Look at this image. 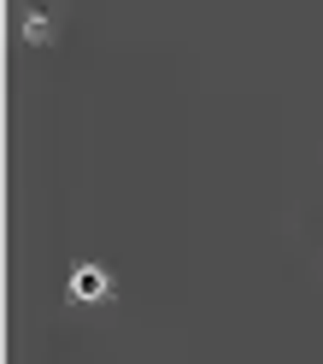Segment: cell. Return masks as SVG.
Segmentation results:
<instances>
[{
  "label": "cell",
  "mask_w": 323,
  "mask_h": 364,
  "mask_svg": "<svg viewBox=\"0 0 323 364\" xmlns=\"http://www.w3.org/2000/svg\"><path fill=\"white\" fill-rule=\"evenodd\" d=\"M71 294H83V300H100V294H106V270H95V264H83L77 277H71Z\"/></svg>",
  "instance_id": "obj_1"
}]
</instances>
